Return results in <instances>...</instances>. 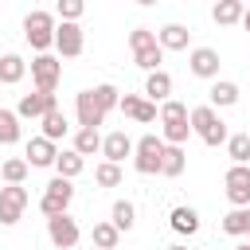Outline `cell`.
Masks as SVG:
<instances>
[{
  "mask_svg": "<svg viewBox=\"0 0 250 250\" xmlns=\"http://www.w3.org/2000/svg\"><path fill=\"white\" fill-rule=\"evenodd\" d=\"M227 156H230L234 164H250V133L227 137Z\"/></svg>",
  "mask_w": 250,
  "mask_h": 250,
  "instance_id": "30",
  "label": "cell"
},
{
  "mask_svg": "<svg viewBox=\"0 0 250 250\" xmlns=\"http://www.w3.org/2000/svg\"><path fill=\"white\" fill-rule=\"evenodd\" d=\"M82 47H86L82 23H74V20L55 23V51H59L62 59H78V55H82Z\"/></svg>",
  "mask_w": 250,
  "mask_h": 250,
  "instance_id": "9",
  "label": "cell"
},
{
  "mask_svg": "<svg viewBox=\"0 0 250 250\" xmlns=\"http://www.w3.org/2000/svg\"><path fill=\"white\" fill-rule=\"evenodd\" d=\"M145 98H148V102H168V98H172V74H168L164 66L145 78Z\"/></svg>",
  "mask_w": 250,
  "mask_h": 250,
  "instance_id": "19",
  "label": "cell"
},
{
  "mask_svg": "<svg viewBox=\"0 0 250 250\" xmlns=\"http://www.w3.org/2000/svg\"><path fill=\"white\" fill-rule=\"evenodd\" d=\"M51 109H59L55 94H47V90H35V94H23V98H20V105H16V117H20V121H23V117L39 121V117H43V113H51Z\"/></svg>",
  "mask_w": 250,
  "mask_h": 250,
  "instance_id": "13",
  "label": "cell"
},
{
  "mask_svg": "<svg viewBox=\"0 0 250 250\" xmlns=\"http://www.w3.org/2000/svg\"><path fill=\"white\" fill-rule=\"evenodd\" d=\"M70 199H74V184H70V180H62V176H55V180L47 184L43 199H39V211H43L47 219H51V215H66Z\"/></svg>",
  "mask_w": 250,
  "mask_h": 250,
  "instance_id": "5",
  "label": "cell"
},
{
  "mask_svg": "<svg viewBox=\"0 0 250 250\" xmlns=\"http://www.w3.org/2000/svg\"><path fill=\"white\" fill-rule=\"evenodd\" d=\"M168 227H172L180 238H191V234L199 230V211L180 203V207H172V215H168Z\"/></svg>",
  "mask_w": 250,
  "mask_h": 250,
  "instance_id": "18",
  "label": "cell"
},
{
  "mask_svg": "<svg viewBox=\"0 0 250 250\" xmlns=\"http://www.w3.org/2000/svg\"><path fill=\"white\" fill-rule=\"evenodd\" d=\"M156 43H160V51H188L191 31H188L184 23H164V27L156 31Z\"/></svg>",
  "mask_w": 250,
  "mask_h": 250,
  "instance_id": "17",
  "label": "cell"
},
{
  "mask_svg": "<svg viewBox=\"0 0 250 250\" xmlns=\"http://www.w3.org/2000/svg\"><path fill=\"white\" fill-rule=\"evenodd\" d=\"M55 12H59V20H82V12H86V0H55Z\"/></svg>",
  "mask_w": 250,
  "mask_h": 250,
  "instance_id": "36",
  "label": "cell"
},
{
  "mask_svg": "<svg viewBox=\"0 0 250 250\" xmlns=\"http://www.w3.org/2000/svg\"><path fill=\"white\" fill-rule=\"evenodd\" d=\"M90 242L98 246V250H117V242H121V230L105 219V223H94V230H90Z\"/></svg>",
  "mask_w": 250,
  "mask_h": 250,
  "instance_id": "27",
  "label": "cell"
},
{
  "mask_svg": "<svg viewBox=\"0 0 250 250\" xmlns=\"http://www.w3.org/2000/svg\"><path fill=\"white\" fill-rule=\"evenodd\" d=\"M23 39L31 43V51L47 55V47H55V16L43 12V8L27 12V16H23Z\"/></svg>",
  "mask_w": 250,
  "mask_h": 250,
  "instance_id": "3",
  "label": "cell"
},
{
  "mask_svg": "<svg viewBox=\"0 0 250 250\" xmlns=\"http://www.w3.org/2000/svg\"><path fill=\"white\" fill-rule=\"evenodd\" d=\"M102 156L109 160V164H121L125 156H133V137L129 133H109V137H102Z\"/></svg>",
  "mask_w": 250,
  "mask_h": 250,
  "instance_id": "16",
  "label": "cell"
},
{
  "mask_svg": "<svg viewBox=\"0 0 250 250\" xmlns=\"http://www.w3.org/2000/svg\"><path fill=\"white\" fill-rule=\"evenodd\" d=\"M27 188L23 184H8V188H0V227H16L20 223V215H23V207H27Z\"/></svg>",
  "mask_w": 250,
  "mask_h": 250,
  "instance_id": "8",
  "label": "cell"
},
{
  "mask_svg": "<svg viewBox=\"0 0 250 250\" xmlns=\"http://www.w3.org/2000/svg\"><path fill=\"white\" fill-rule=\"evenodd\" d=\"M74 117H78V129H98L109 113L98 105V98H94V90H82L78 98H74Z\"/></svg>",
  "mask_w": 250,
  "mask_h": 250,
  "instance_id": "11",
  "label": "cell"
},
{
  "mask_svg": "<svg viewBox=\"0 0 250 250\" xmlns=\"http://www.w3.org/2000/svg\"><path fill=\"white\" fill-rule=\"evenodd\" d=\"M39 121H43V137H47V141H62V137L70 133V121H66V113H62V109L43 113Z\"/></svg>",
  "mask_w": 250,
  "mask_h": 250,
  "instance_id": "26",
  "label": "cell"
},
{
  "mask_svg": "<svg viewBox=\"0 0 250 250\" xmlns=\"http://www.w3.org/2000/svg\"><path fill=\"white\" fill-rule=\"evenodd\" d=\"M27 172H31V168H27V160H23V156H12V160H4V164H0L4 184H23V180H27Z\"/></svg>",
  "mask_w": 250,
  "mask_h": 250,
  "instance_id": "32",
  "label": "cell"
},
{
  "mask_svg": "<svg viewBox=\"0 0 250 250\" xmlns=\"http://www.w3.org/2000/svg\"><path fill=\"white\" fill-rule=\"evenodd\" d=\"M188 121H191V133L203 141V145H211V148H219V145H227V121L219 117V109H211V105H195V109H188Z\"/></svg>",
  "mask_w": 250,
  "mask_h": 250,
  "instance_id": "1",
  "label": "cell"
},
{
  "mask_svg": "<svg viewBox=\"0 0 250 250\" xmlns=\"http://www.w3.org/2000/svg\"><path fill=\"white\" fill-rule=\"evenodd\" d=\"M117 109H121L125 117L141 121V125H148V121H156V117H160V113H156V102H148V98H137V94H121Z\"/></svg>",
  "mask_w": 250,
  "mask_h": 250,
  "instance_id": "15",
  "label": "cell"
},
{
  "mask_svg": "<svg viewBox=\"0 0 250 250\" xmlns=\"http://www.w3.org/2000/svg\"><path fill=\"white\" fill-rule=\"evenodd\" d=\"M109 223L125 234V230H133V223H137V207L129 203V199H117L113 203V211H109Z\"/></svg>",
  "mask_w": 250,
  "mask_h": 250,
  "instance_id": "29",
  "label": "cell"
},
{
  "mask_svg": "<svg viewBox=\"0 0 250 250\" xmlns=\"http://www.w3.org/2000/svg\"><path fill=\"white\" fill-rule=\"evenodd\" d=\"M16 141H20V117L16 109L0 105V145H16Z\"/></svg>",
  "mask_w": 250,
  "mask_h": 250,
  "instance_id": "31",
  "label": "cell"
},
{
  "mask_svg": "<svg viewBox=\"0 0 250 250\" xmlns=\"http://www.w3.org/2000/svg\"><path fill=\"white\" fill-rule=\"evenodd\" d=\"M219 230H223V234H230V238H242V234H250V207H230V211L223 215Z\"/></svg>",
  "mask_w": 250,
  "mask_h": 250,
  "instance_id": "21",
  "label": "cell"
},
{
  "mask_svg": "<svg viewBox=\"0 0 250 250\" xmlns=\"http://www.w3.org/2000/svg\"><path fill=\"white\" fill-rule=\"evenodd\" d=\"M230 250H250V242H238V246H230Z\"/></svg>",
  "mask_w": 250,
  "mask_h": 250,
  "instance_id": "40",
  "label": "cell"
},
{
  "mask_svg": "<svg viewBox=\"0 0 250 250\" xmlns=\"http://www.w3.org/2000/svg\"><path fill=\"white\" fill-rule=\"evenodd\" d=\"M47 238H51L55 250H74L78 238H82V230H78V223L70 215H51L47 219Z\"/></svg>",
  "mask_w": 250,
  "mask_h": 250,
  "instance_id": "10",
  "label": "cell"
},
{
  "mask_svg": "<svg viewBox=\"0 0 250 250\" xmlns=\"http://www.w3.org/2000/svg\"><path fill=\"white\" fill-rule=\"evenodd\" d=\"M238 23H242V27H246V31H250V8H246V12H242V20H238Z\"/></svg>",
  "mask_w": 250,
  "mask_h": 250,
  "instance_id": "37",
  "label": "cell"
},
{
  "mask_svg": "<svg viewBox=\"0 0 250 250\" xmlns=\"http://www.w3.org/2000/svg\"><path fill=\"white\" fill-rule=\"evenodd\" d=\"M94 184H98V188H117V184H121V164L102 160V164L94 168Z\"/></svg>",
  "mask_w": 250,
  "mask_h": 250,
  "instance_id": "33",
  "label": "cell"
},
{
  "mask_svg": "<svg viewBox=\"0 0 250 250\" xmlns=\"http://www.w3.org/2000/svg\"><path fill=\"white\" fill-rule=\"evenodd\" d=\"M55 156H59V148H55V141H47L43 133H39V137H31V141H27V148H23L27 168H55Z\"/></svg>",
  "mask_w": 250,
  "mask_h": 250,
  "instance_id": "14",
  "label": "cell"
},
{
  "mask_svg": "<svg viewBox=\"0 0 250 250\" xmlns=\"http://www.w3.org/2000/svg\"><path fill=\"white\" fill-rule=\"evenodd\" d=\"M246 238H250V234H246Z\"/></svg>",
  "mask_w": 250,
  "mask_h": 250,
  "instance_id": "42",
  "label": "cell"
},
{
  "mask_svg": "<svg viewBox=\"0 0 250 250\" xmlns=\"http://www.w3.org/2000/svg\"><path fill=\"white\" fill-rule=\"evenodd\" d=\"M207 98H211V109H227V105L238 102V86L230 78H215L211 90H207Z\"/></svg>",
  "mask_w": 250,
  "mask_h": 250,
  "instance_id": "22",
  "label": "cell"
},
{
  "mask_svg": "<svg viewBox=\"0 0 250 250\" xmlns=\"http://www.w3.org/2000/svg\"><path fill=\"white\" fill-rule=\"evenodd\" d=\"M137 4H141V8H152V4H156V0H137Z\"/></svg>",
  "mask_w": 250,
  "mask_h": 250,
  "instance_id": "38",
  "label": "cell"
},
{
  "mask_svg": "<svg viewBox=\"0 0 250 250\" xmlns=\"http://www.w3.org/2000/svg\"><path fill=\"white\" fill-rule=\"evenodd\" d=\"M133 62H137L145 74L160 70V62H164V51H160V43H156V47H148V51H137V55H133Z\"/></svg>",
  "mask_w": 250,
  "mask_h": 250,
  "instance_id": "34",
  "label": "cell"
},
{
  "mask_svg": "<svg viewBox=\"0 0 250 250\" xmlns=\"http://www.w3.org/2000/svg\"><path fill=\"white\" fill-rule=\"evenodd\" d=\"M160 156H164V141L156 133H145L141 141H133V168L141 176H156L160 172Z\"/></svg>",
  "mask_w": 250,
  "mask_h": 250,
  "instance_id": "4",
  "label": "cell"
},
{
  "mask_svg": "<svg viewBox=\"0 0 250 250\" xmlns=\"http://www.w3.org/2000/svg\"><path fill=\"white\" fill-rule=\"evenodd\" d=\"M184 4H188V0H184Z\"/></svg>",
  "mask_w": 250,
  "mask_h": 250,
  "instance_id": "41",
  "label": "cell"
},
{
  "mask_svg": "<svg viewBox=\"0 0 250 250\" xmlns=\"http://www.w3.org/2000/svg\"><path fill=\"white\" fill-rule=\"evenodd\" d=\"M184 168H188V152H184V145H164V156H160V176L176 180V176H184Z\"/></svg>",
  "mask_w": 250,
  "mask_h": 250,
  "instance_id": "20",
  "label": "cell"
},
{
  "mask_svg": "<svg viewBox=\"0 0 250 250\" xmlns=\"http://www.w3.org/2000/svg\"><path fill=\"white\" fill-rule=\"evenodd\" d=\"M219 66H223V59H219V51L215 47H195L191 55H188V70L195 74V78H219Z\"/></svg>",
  "mask_w": 250,
  "mask_h": 250,
  "instance_id": "12",
  "label": "cell"
},
{
  "mask_svg": "<svg viewBox=\"0 0 250 250\" xmlns=\"http://www.w3.org/2000/svg\"><path fill=\"white\" fill-rule=\"evenodd\" d=\"M82 168H86V156H78L74 148H62V152L55 156V176H62V180L82 176Z\"/></svg>",
  "mask_w": 250,
  "mask_h": 250,
  "instance_id": "24",
  "label": "cell"
},
{
  "mask_svg": "<svg viewBox=\"0 0 250 250\" xmlns=\"http://www.w3.org/2000/svg\"><path fill=\"white\" fill-rule=\"evenodd\" d=\"M23 74H27L23 55H0V86H16L23 82Z\"/></svg>",
  "mask_w": 250,
  "mask_h": 250,
  "instance_id": "25",
  "label": "cell"
},
{
  "mask_svg": "<svg viewBox=\"0 0 250 250\" xmlns=\"http://www.w3.org/2000/svg\"><path fill=\"white\" fill-rule=\"evenodd\" d=\"M27 70H31V82H35V90H47V94H55V86H59V78H62V62H59L55 55H35V59L27 62Z\"/></svg>",
  "mask_w": 250,
  "mask_h": 250,
  "instance_id": "7",
  "label": "cell"
},
{
  "mask_svg": "<svg viewBox=\"0 0 250 250\" xmlns=\"http://www.w3.org/2000/svg\"><path fill=\"white\" fill-rule=\"evenodd\" d=\"M223 191L230 207H250V164H230L223 176Z\"/></svg>",
  "mask_w": 250,
  "mask_h": 250,
  "instance_id": "6",
  "label": "cell"
},
{
  "mask_svg": "<svg viewBox=\"0 0 250 250\" xmlns=\"http://www.w3.org/2000/svg\"><path fill=\"white\" fill-rule=\"evenodd\" d=\"M160 141L164 145H184L188 137H191V121H188V105L184 102H176V98H168V102H160Z\"/></svg>",
  "mask_w": 250,
  "mask_h": 250,
  "instance_id": "2",
  "label": "cell"
},
{
  "mask_svg": "<svg viewBox=\"0 0 250 250\" xmlns=\"http://www.w3.org/2000/svg\"><path fill=\"white\" fill-rule=\"evenodd\" d=\"M168 250H188V246H184V242H172V246H168Z\"/></svg>",
  "mask_w": 250,
  "mask_h": 250,
  "instance_id": "39",
  "label": "cell"
},
{
  "mask_svg": "<svg viewBox=\"0 0 250 250\" xmlns=\"http://www.w3.org/2000/svg\"><path fill=\"white\" fill-rule=\"evenodd\" d=\"M242 12H246V4H242V0H215L211 20H215L219 27H234V23L242 20Z\"/></svg>",
  "mask_w": 250,
  "mask_h": 250,
  "instance_id": "23",
  "label": "cell"
},
{
  "mask_svg": "<svg viewBox=\"0 0 250 250\" xmlns=\"http://www.w3.org/2000/svg\"><path fill=\"white\" fill-rule=\"evenodd\" d=\"M148 47H156V31L152 27H133L129 31V51L137 55V51H148Z\"/></svg>",
  "mask_w": 250,
  "mask_h": 250,
  "instance_id": "35",
  "label": "cell"
},
{
  "mask_svg": "<svg viewBox=\"0 0 250 250\" xmlns=\"http://www.w3.org/2000/svg\"><path fill=\"white\" fill-rule=\"evenodd\" d=\"M70 148H74L78 156H94V152H102V133H98V129H78Z\"/></svg>",
  "mask_w": 250,
  "mask_h": 250,
  "instance_id": "28",
  "label": "cell"
}]
</instances>
